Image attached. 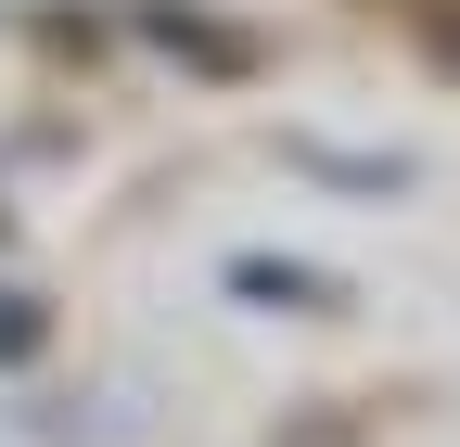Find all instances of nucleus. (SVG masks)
<instances>
[{"mask_svg": "<svg viewBox=\"0 0 460 447\" xmlns=\"http://www.w3.org/2000/svg\"><path fill=\"white\" fill-rule=\"evenodd\" d=\"M230 282H243V294H281V307H332L345 294V282H320V268H269V256H243Z\"/></svg>", "mask_w": 460, "mask_h": 447, "instance_id": "f257e3e1", "label": "nucleus"}, {"mask_svg": "<svg viewBox=\"0 0 460 447\" xmlns=\"http://www.w3.org/2000/svg\"><path fill=\"white\" fill-rule=\"evenodd\" d=\"M39 346V294H0V358H26Z\"/></svg>", "mask_w": 460, "mask_h": 447, "instance_id": "f03ea898", "label": "nucleus"}]
</instances>
